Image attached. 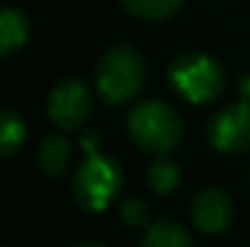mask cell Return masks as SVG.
Masks as SVG:
<instances>
[{
  "instance_id": "1",
  "label": "cell",
  "mask_w": 250,
  "mask_h": 247,
  "mask_svg": "<svg viewBox=\"0 0 250 247\" xmlns=\"http://www.w3.org/2000/svg\"><path fill=\"white\" fill-rule=\"evenodd\" d=\"M126 131L144 153L166 158L180 146L185 126L175 107L163 99H146L126 116Z\"/></svg>"
},
{
  "instance_id": "2",
  "label": "cell",
  "mask_w": 250,
  "mask_h": 247,
  "mask_svg": "<svg viewBox=\"0 0 250 247\" xmlns=\"http://www.w3.org/2000/svg\"><path fill=\"white\" fill-rule=\"evenodd\" d=\"M146 82V58L131 44L109 46L97 66H95V85L100 97L107 104L131 102Z\"/></svg>"
},
{
  "instance_id": "3",
  "label": "cell",
  "mask_w": 250,
  "mask_h": 247,
  "mask_svg": "<svg viewBox=\"0 0 250 247\" xmlns=\"http://www.w3.org/2000/svg\"><path fill=\"white\" fill-rule=\"evenodd\" d=\"M167 82L189 104H209L224 92L226 76L214 56L185 51L167 63Z\"/></svg>"
},
{
  "instance_id": "4",
  "label": "cell",
  "mask_w": 250,
  "mask_h": 247,
  "mask_svg": "<svg viewBox=\"0 0 250 247\" xmlns=\"http://www.w3.org/2000/svg\"><path fill=\"white\" fill-rule=\"evenodd\" d=\"M122 182H124V172L114 158L102 153H90L73 174L71 194L83 211L97 213L104 211L117 199Z\"/></svg>"
},
{
  "instance_id": "5",
  "label": "cell",
  "mask_w": 250,
  "mask_h": 247,
  "mask_svg": "<svg viewBox=\"0 0 250 247\" xmlns=\"http://www.w3.org/2000/svg\"><path fill=\"white\" fill-rule=\"evenodd\" d=\"M207 141L224 155L250 151V99H241L219 109L207 124Z\"/></svg>"
},
{
  "instance_id": "6",
  "label": "cell",
  "mask_w": 250,
  "mask_h": 247,
  "mask_svg": "<svg viewBox=\"0 0 250 247\" xmlns=\"http://www.w3.org/2000/svg\"><path fill=\"white\" fill-rule=\"evenodd\" d=\"M49 119L61 131H78L92 114V95L87 85L73 76H66L54 85L46 104Z\"/></svg>"
},
{
  "instance_id": "7",
  "label": "cell",
  "mask_w": 250,
  "mask_h": 247,
  "mask_svg": "<svg viewBox=\"0 0 250 247\" xmlns=\"http://www.w3.org/2000/svg\"><path fill=\"white\" fill-rule=\"evenodd\" d=\"M189 216L204 235H221L233 221V201L224 189L204 187L194 194Z\"/></svg>"
},
{
  "instance_id": "8",
  "label": "cell",
  "mask_w": 250,
  "mask_h": 247,
  "mask_svg": "<svg viewBox=\"0 0 250 247\" xmlns=\"http://www.w3.org/2000/svg\"><path fill=\"white\" fill-rule=\"evenodd\" d=\"M73 160V146L71 141L63 136V133H54V136H46L42 143H39V151H37V165L44 174L49 177H61L68 165Z\"/></svg>"
},
{
  "instance_id": "9",
  "label": "cell",
  "mask_w": 250,
  "mask_h": 247,
  "mask_svg": "<svg viewBox=\"0 0 250 247\" xmlns=\"http://www.w3.org/2000/svg\"><path fill=\"white\" fill-rule=\"evenodd\" d=\"M29 39V19L17 7H0V58L15 54Z\"/></svg>"
},
{
  "instance_id": "10",
  "label": "cell",
  "mask_w": 250,
  "mask_h": 247,
  "mask_svg": "<svg viewBox=\"0 0 250 247\" xmlns=\"http://www.w3.org/2000/svg\"><path fill=\"white\" fill-rule=\"evenodd\" d=\"M141 247H194L192 235L185 226L172 218H158L151 223L141 238Z\"/></svg>"
},
{
  "instance_id": "11",
  "label": "cell",
  "mask_w": 250,
  "mask_h": 247,
  "mask_svg": "<svg viewBox=\"0 0 250 247\" xmlns=\"http://www.w3.org/2000/svg\"><path fill=\"white\" fill-rule=\"evenodd\" d=\"M27 141V124L12 109H0V160L12 158Z\"/></svg>"
},
{
  "instance_id": "12",
  "label": "cell",
  "mask_w": 250,
  "mask_h": 247,
  "mask_svg": "<svg viewBox=\"0 0 250 247\" xmlns=\"http://www.w3.org/2000/svg\"><path fill=\"white\" fill-rule=\"evenodd\" d=\"M122 7L144 19V22H163V19H170L182 5L185 0H119Z\"/></svg>"
},
{
  "instance_id": "13",
  "label": "cell",
  "mask_w": 250,
  "mask_h": 247,
  "mask_svg": "<svg viewBox=\"0 0 250 247\" xmlns=\"http://www.w3.org/2000/svg\"><path fill=\"white\" fill-rule=\"evenodd\" d=\"M146 182H148V187H151L156 194L170 196V194H175V189L180 187L182 172H180V167L172 163V160L156 158V160L151 163V167H148V172H146Z\"/></svg>"
},
{
  "instance_id": "14",
  "label": "cell",
  "mask_w": 250,
  "mask_h": 247,
  "mask_svg": "<svg viewBox=\"0 0 250 247\" xmlns=\"http://www.w3.org/2000/svg\"><path fill=\"white\" fill-rule=\"evenodd\" d=\"M119 221L126 228H144L148 223V206H146V201H141L136 196L124 199L119 204Z\"/></svg>"
},
{
  "instance_id": "15",
  "label": "cell",
  "mask_w": 250,
  "mask_h": 247,
  "mask_svg": "<svg viewBox=\"0 0 250 247\" xmlns=\"http://www.w3.org/2000/svg\"><path fill=\"white\" fill-rule=\"evenodd\" d=\"M73 247H107V245H102L97 240H85V243H78V245H73Z\"/></svg>"
},
{
  "instance_id": "16",
  "label": "cell",
  "mask_w": 250,
  "mask_h": 247,
  "mask_svg": "<svg viewBox=\"0 0 250 247\" xmlns=\"http://www.w3.org/2000/svg\"><path fill=\"white\" fill-rule=\"evenodd\" d=\"M0 247H2V245H0Z\"/></svg>"
}]
</instances>
